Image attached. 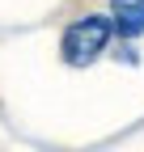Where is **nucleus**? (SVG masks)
I'll return each instance as SVG.
<instances>
[{
	"mask_svg": "<svg viewBox=\"0 0 144 152\" xmlns=\"http://www.w3.org/2000/svg\"><path fill=\"white\" fill-rule=\"evenodd\" d=\"M115 21H110V13H81V17H72V21L64 26L60 34V59L68 68H93L106 51H110L115 42Z\"/></svg>",
	"mask_w": 144,
	"mask_h": 152,
	"instance_id": "1",
	"label": "nucleus"
},
{
	"mask_svg": "<svg viewBox=\"0 0 144 152\" xmlns=\"http://www.w3.org/2000/svg\"><path fill=\"white\" fill-rule=\"evenodd\" d=\"M106 13H110L119 38H132V42L144 38V0H110Z\"/></svg>",
	"mask_w": 144,
	"mask_h": 152,
	"instance_id": "2",
	"label": "nucleus"
}]
</instances>
